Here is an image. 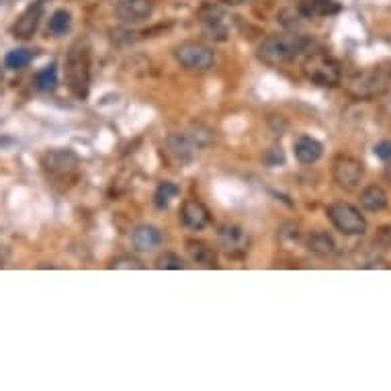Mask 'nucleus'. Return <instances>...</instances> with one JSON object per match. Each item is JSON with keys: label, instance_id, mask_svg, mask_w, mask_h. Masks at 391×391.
<instances>
[{"label": "nucleus", "instance_id": "f257e3e1", "mask_svg": "<svg viewBox=\"0 0 391 391\" xmlns=\"http://www.w3.org/2000/svg\"><path fill=\"white\" fill-rule=\"evenodd\" d=\"M391 88V64L383 62L367 70H358L347 78V92L354 101H373Z\"/></svg>", "mask_w": 391, "mask_h": 391}, {"label": "nucleus", "instance_id": "f03ea898", "mask_svg": "<svg viewBox=\"0 0 391 391\" xmlns=\"http://www.w3.org/2000/svg\"><path fill=\"white\" fill-rule=\"evenodd\" d=\"M307 45L309 40L304 35H268L259 44L257 53L266 66H281L305 51Z\"/></svg>", "mask_w": 391, "mask_h": 391}, {"label": "nucleus", "instance_id": "7ed1b4c3", "mask_svg": "<svg viewBox=\"0 0 391 391\" xmlns=\"http://www.w3.org/2000/svg\"><path fill=\"white\" fill-rule=\"evenodd\" d=\"M66 85L78 98H87L90 90V51L74 45L66 55Z\"/></svg>", "mask_w": 391, "mask_h": 391}, {"label": "nucleus", "instance_id": "20e7f679", "mask_svg": "<svg viewBox=\"0 0 391 391\" xmlns=\"http://www.w3.org/2000/svg\"><path fill=\"white\" fill-rule=\"evenodd\" d=\"M302 70H304L305 78L315 87H336L340 85V78H342L340 64L326 51L309 53L302 64Z\"/></svg>", "mask_w": 391, "mask_h": 391}, {"label": "nucleus", "instance_id": "39448f33", "mask_svg": "<svg viewBox=\"0 0 391 391\" xmlns=\"http://www.w3.org/2000/svg\"><path fill=\"white\" fill-rule=\"evenodd\" d=\"M326 216L332 225L345 236H363L367 232V219L360 214L358 207L350 205L347 201H334L328 205Z\"/></svg>", "mask_w": 391, "mask_h": 391}, {"label": "nucleus", "instance_id": "423d86ee", "mask_svg": "<svg viewBox=\"0 0 391 391\" xmlns=\"http://www.w3.org/2000/svg\"><path fill=\"white\" fill-rule=\"evenodd\" d=\"M332 176L334 182L345 191H356L365 176V164L348 154H338L332 164Z\"/></svg>", "mask_w": 391, "mask_h": 391}, {"label": "nucleus", "instance_id": "0eeeda50", "mask_svg": "<svg viewBox=\"0 0 391 391\" xmlns=\"http://www.w3.org/2000/svg\"><path fill=\"white\" fill-rule=\"evenodd\" d=\"M174 58L176 62L186 68V70H209L216 62V55L214 51L203 44H197V42H184L174 49Z\"/></svg>", "mask_w": 391, "mask_h": 391}, {"label": "nucleus", "instance_id": "6e6552de", "mask_svg": "<svg viewBox=\"0 0 391 391\" xmlns=\"http://www.w3.org/2000/svg\"><path fill=\"white\" fill-rule=\"evenodd\" d=\"M218 240L221 250L232 257V259H238V257H244L246 250H248V244H250V238L246 234L244 227L236 225V223H223L218 227Z\"/></svg>", "mask_w": 391, "mask_h": 391}, {"label": "nucleus", "instance_id": "1a4fd4ad", "mask_svg": "<svg viewBox=\"0 0 391 391\" xmlns=\"http://www.w3.org/2000/svg\"><path fill=\"white\" fill-rule=\"evenodd\" d=\"M78 162L80 160H78L76 152H72L68 148L66 150L64 148L49 150L47 154H44V158H42V166H44L45 173L55 176V178H66V176L76 173Z\"/></svg>", "mask_w": 391, "mask_h": 391}, {"label": "nucleus", "instance_id": "9d476101", "mask_svg": "<svg viewBox=\"0 0 391 391\" xmlns=\"http://www.w3.org/2000/svg\"><path fill=\"white\" fill-rule=\"evenodd\" d=\"M201 17V25L207 37L216 40V42H225L227 40V17L225 12L216 6V4H205L199 12Z\"/></svg>", "mask_w": 391, "mask_h": 391}, {"label": "nucleus", "instance_id": "9b49d317", "mask_svg": "<svg viewBox=\"0 0 391 391\" xmlns=\"http://www.w3.org/2000/svg\"><path fill=\"white\" fill-rule=\"evenodd\" d=\"M209 209L201 203V201H197V199H186L184 203H182V207H180V221L189 227V229H203V227H207V223H209Z\"/></svg>", "mask_w": 391, "mask_h": 391}, {"label": "nucleus", "instance_id": "f8f14e48", "mask_svg": "<svg viewBox=\"0 0 391 391\" xmlns=\"http://www.w3.org/2000/svg\"><path fill=\"white\" fill-rule=\"evenodd\" d=\"M42 17H44V4H42V2L31 4V6L17 19L15 27H12L15 37H19V40H29V37H33V33H35L37 27H40Z\"/></svg>", "mask_w": 391, "mask_h": 391}, {"label": "nucleus", "instance_id": "ddd939ff", "mask_svg": "<svg viewBox=\"0 0 391 391\" xmlns=\"http://www.w3.org/2000/svg\"><path fill=\"white\" fill-rule=\"evenodd\" d=\"M160 242H162V232L156 225L144 223L131 232V244L137 252H152L160 246Z\"/></svg>", "mask_w": 391, "mask_h": 391}, {"label": "nucleus", "instance_id": "4468645a", "mask_svg": "<svg viewBox=\"0 0 391 391\" xmlns=\"http://www.w3.org/2000/svg\"><path fill=\"white\" fill-rule=\"evenodd\" d=\"M293 152H295V158H297L299 164L309 166V164H315L322 158L324 146H322V141H318L311 135H299L293 144Z\"/></svg>", "mask_w": 391, "mask_h": 391}, {"label": "nucleus", "instance_id": "2eb2a0df", "mask_svg": "<svg viewBox=\"0 0 391 391\" xmlns=\"http://www.w3.org/2000/svg\"><path fill=\"white\" fill-rule=\"evenodd\" d=\"M115 10L123 23H141L152 15V0H121Z\"/></svg>", "mask_w": 391, "mask_h": 391}, {"label": "nucleus", "instance_id": "dca6fc26", "mask_svg": "<svg viewBox=\"0 0 391 391\" xmlns=\"http://www.w3.org/2000/svg\"><path fill=\"white\" fill-rule=\"evenodd\" d=\"M186 254L191 257V261L205 266V268H214L218 266V252L214 246H209L203 240H186L184 242Z\"/></svg>", "mask_w": 391, "mask_h": 391}, {"label": "nucleus", "instance_id": "f3484780", "mask_svg": "<svg viewBox=\"0 0 391 391\" xmlns=\"http://www.w3.org/2000/svg\"><path fill=\"white\" fill-rule=\"evenodd\" d=\"M166 144H168L171 154H173L180 164L191 162L193 156H195V152L199 150L197 144L191 139V135H189L186 131H184V133H173V135H168V141H166Z\"/></svg>", "mask_w": 391, "mask_h": 391}, {"label": "nucleus", "instance_id": "a211bd4d", "mask_svg": "<svg viewBox=\"0 0 391 391\" xmlns=\"http://www.w3.org/2000/svg\"><path fill=\"white\" fill-rule=\"evenodd\" d=\"M388 205H390V197H388L385 189L379 184H371L360 193V207L367 211L377 214V211H383Z\"/></svg>", "mask_w": 391, "mask_h": 391}, {"label": "nucleus", "instance_id": "6ab92c4d", "mask_svg": "<svg viewBox=\"0 0 391 391\" xmlns=\"http://www.w3.org/2000/svg\"><path fill=\"white\" fill-rule=\"evenodd\" d=\"M307 250L320 257H330L336 252V242L328 232L315 229L307 236Z\"/></svg>", "mask_w": 391, "mask_h": 391}, {"label": "nucleus", "instance_id": "aec40b11", "mask_svg": "<svg viewBox=\"0 0 391 391\" xmlns=\"http://www.w3.org/2000/svg\"><path fill=\"white\" fill-rule=\"evenodd\" d=\"M72 27V15L66 10V8H58L51 17H49V23H47V31L53 35V37H64Z\"/></svg>", "mask_w": 391, "mask_h": 391}, {"label": "nucleus", "instance_id": "412c9836", "mask_svg": "<svg viewBox=\"0 0 391 391\" xmlns=\"http://www.w3.org/2000/svg\"><path fill=\"white\" fill-rule=\"evenodd\" d=\"M176 197H178V186L171 180H164V182L158 184V189L154 193V203H156L158 209H166Z\"/></svg>", "mask_w": 391, "mask_h": 391}, {"label": "nucleus", "instance_id": "4be33fe9", "mask_svg": "<svg viewBox=\"0 0 391 391\" xmlns=\"http://www.w3.org/2000/svg\"><path fill=\"white\" fill-rule=\"evenodd\" d=\"M33 60V51L31 49H25V47H19V49H12L4 55V66L10 68V70H21L25 66H29Z\"/></svg>", "mask_w": 391, "mask_h": 391}, {"label": "nucleus", "instance_id": "5701e85b", "mask_svg": "<svg viewBox=\"0 0 391 391\" xmlns=\"http://www.w3.org/2000/svg\"><path fill=\"white\" fill-rule=\"evenodd\" d=\"M35 87L40 88V90H44V92L55 90V87H58V70H55L53 64L45 66L44 70H40L35 74Z\"/></svg>", "mask_w": 391, "mask_h": 391}, {"label": "nucleus", "instance_id": "b1692460", "mask_svg": "<svg viewBox=\"0 0 391 391\" xmlns=\"http://www.w3.org/2000/svg\"><path fill=\"white\" fill-rule=\"evenodd\" d=\"M186 133L197 144V148H207L214 141V131L209 130V128H205L203 123H191Z\"/></svg>", "mask_w": 391, "mask_h": 391}, {"label": "nucleus", "instance_id": "393cba45", "mask_svg": "<svg viewBox=\"0 0 391 391\" xmlns=\"http://www.w3.org/2000/svg\"><path fill=\"white\" fill-rule=\"evenodd\" d=\"M156 268H160V270H182V268H186V262L174 252H164L156 259Z\"/></svg>", "mask_w": 391, "mask_h": 391}, {"label": "nucleus", "instance_id": "a878e982", "mask_svg": "<svg viewBox=\"0 0 391 391\" xmlns=\"http://www.w3.org/2000/svg\"><path fill=\"white\" fill-rule=\"evenodd\" d=\"M111 268H144V264L135 259H130V257H121V259L111 262Z\"/></svg>", "mask_w": 391, "mask_h": 391}, {"label": "nucleus", "instance_id": "bb28decb", "mask_svg": "<svg viewBox=\"0 0 391 391\" xmlns=\"http://www.w3.org/2000/svg\"><path fill=\"white\" fill-rule=\"evenodd\" d=\"M375 154H377V158H381V160H391V139H383V141H379L377 146H375Z\"/></svg>", "mask_w": 391, "mask_h": 391}, {"label": "nucleus", "instance_id": "cd10ccee", "mask_svg": "<svg viewBox=\"0 0 391 391\" xmlns=\"http://www.w3.org/2000/svg\"><path fill=\"white\" fill-rule=\"evenodd\" d=\"M0 82H2V74H0Z\"/></svg>", "mask_w": 391, "mask_h": 391}, {"label": "nucleus", "instance_id": "c85d7f7f", "mask_svg": "<svg viewBox=\"0 0 391 391\" xmlns=\"http://www.w3.org/2000/svg\"><path fill=\"white\" fill-rule=\"evenodd\" d=\"M234 2H240V0H234Z\"/></svg>", "mask_w": 391, "mask_h": 391}]
</instances>
